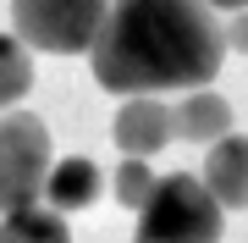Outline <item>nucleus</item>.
<instances>
[{"mask_svg": "<svg viewBox=\"0 0 248 243\" xmlns=\"http://www.w3.org/2000/svg\"><path fill=\"white\" fill-rule=\"evenodd\" d=\"M94 78L110 94L210 89L226 61V33L210 0H110L94 39Z\"/></svg>", "mask_w": 248, "mask_h": 243, "instance_id": "nucleus-1", "label": "nucleus"}, {"mask_svg": "<svg viewBox=\"0 0 248 243\" xmlns=\"http://www.w3.org/2000/svg\"><path fill=\"white\" fill-rule=\"evenodd\" d=\"M133 243H221V199L193 171H171L155 182L149 205L138 210Z\"/></svg>", "mask_w": 248, "mask_h": 243, "instance_id": "nucleus-2", "label": "nucleus"}, {"mask_svg": "<svg viewBox=\"0 0 248 243\" xmlns=\"http://www.w3.org/2000/svg\"><path fill=\"white\" fill-rule=\"evenodd\" d=\"M105 17L110 0H11V33L28 50H50V55L94 50Z\"/></svg>", "mask_w": 248, "mask_h": 243, "instance_id": "nucleus-3", "label": "nucleus"}, {"mask_svg": "<svg viewBox=\"0 0 248 243\" xmlns=\"http://www.w3.org/2000/svg\"><path fill=\"white\" fill-rule=\"evenodd\" d=\"M50 182V127L33 111H6L0 122V216L39 205Z\"/></svg>", "mask_w": 248, "mask_h": 243, "instance_id": "nucleus-4", "label": "nucleus"}, {"mask_svg": "<svg viewBox=\"0 0 248 243\" xmlns=\"http://www.w3.org/2000/svg\"><path fill=\"white\" fill-rule=\"evenodd\" d=\"M116 144L122 155H133V161H149L155 149H166L171 138H177V116H171V105H160L155 94H133L122 111H116Z\"/></svg>", "mask_w": 248, "mask_h": 243, "instance_id": "nucleus-5", "label": "nucleus"}, {"mask_svg": "<svg viewBox=\"0 0 248 243\" xmlns=\"http://www.w3.org/2000/svg\"><path fill=\"white\" fill-rule=\"evenodd\" d=\"M204 182L221 199V210H248V138L226 133L204 155Z\"/></svg>", "mask_w": 248, "mask_h": 243, "instance_id": "nucleus-6", "label": "nucleus"}, {"mask_svg": "<svg viewBox=\"0 0 248 243\" xmlns=\"http://www.w3.org/2000/svg\"><path fill=\"white\" fill-rule=\"evenodd\" d=\"M171 116H177V138L182 144H221L232 133V105L221 94H210V89L182 94V105H171Z\"/></svg>", "mask_w": 248, "mask_h": 243, "instance_id": "nucleus-7", "label": "nucleus"}, {"mask_svg": "<svg viewBox=\"0 0 248 243\" xmlns=\"http://www.w3.org/2000/svg\"><path fill=\"white\" fill-rule=\"evenodd\" d=\"M99 188H105V177H99V166L89 161V155H66V161H55L50 166V182H45V199H50V210H89Z\"/></svg>", "mask_w": 248, "mask_h": 243, "instance_id": "nucleus-8", "label": "nucleus"}, {"mask_svg": "<svg viewBox=\"0 0 248 243\" xmlns=\"http://www.w3.org/2000/svg\"><path fill=\"white\" fill-rule=\"evenodd\" d=\"M0 243H72L61 210L50 205H28V210H11L0 216Z\"/></svg>", "mask_w": 248, "mask_h": 243, "instance_id": "nucleus-9", "label": "nucleus"}, {"mask_svg": "<svg viewBox=\"0 0 248 243\" xmlns=\"http://www.w3.org/2000/svg\"><path fill=\"white\" fill-rule=\"evenodd\" d=\"M28 89H33V55L17 33H0V111L17 105Z\"/></svg>", "mask_w": 248, "mask_h": 243, "instance_id": "nucleus-10", "label": "nucleus"}, {"mask_svg": "<svg viewBox=\"0 0 248 243\" xmlns=\"http://www.w3.org/2000/svg\"><path fill=\"white\" fill-rule=\"evenodd\" d=\"M116 199H122V205L127 210H143V205H149V194H155V171H149V161H133V155H127V161H122V171H116Z\"/></svg>", "mask_w": 248, "mask_h": 243, "instance_id": "nucleus-11", "label": "nucleus"}, {"mask_svg": "<svg viewBox=\"0 0 248 243\" xmlns=\"http://www.w3.org/2000/svg\"><path fill=\"white\" fill-rule=\"evenodd\" d=\"M221 33H226V50H248V11H232L221 22Z\"/></svg>", "mask_w": 248, "mask_h": 243, "instance_id": "nucleus-12", "label": "nucleus"}, {"mask_svg": "<svg viewBox=\"0 0 248 243\" xmlns=\"http://www.w3.org/2000/svg\"><path fill=\"white\" fill-rule=\"evenodd\" d=\"M215 6H221L226 17H232V11H248V0H210V11H215Z\"/></svg>", "mask_w": 248, "mask_h": 243, "instance_id": "nucleus-13", "label": "nucleus"}]
</instances>
